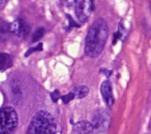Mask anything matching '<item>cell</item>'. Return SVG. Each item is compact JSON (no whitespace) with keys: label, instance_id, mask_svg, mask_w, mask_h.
Listing matches in <instances>:
<instances>
[{"label":"cell","instance_id":"obj_1","mask_svg":"<svg viewBox=\"0 0 151 134\" xmlns=\"http://www.w3.org/2000/svg\"><path fill=\"white\" fill-rule=\"evenodd\" d=\"M109 30L107 24L103 18L94 21L89 27L84 44V52L90 57L99 55L105 45Z\"/></svg>","mask_w":151,"mask_h":134},{"label":"cell","instance_id":"obj_2","mask_svg":"<svg viewBox=\"0 0 151 134\" xmlns=\"http://www.w3.org/2000/svg\"><path fill=\"white\" fill-rule=\"evenodd\" d=\"M57 123L54 117L45 110L37 112L31 119L26 134H56Z\"/></svg>","mask_w":151,"mask_h":134},{"label":"cell","instance_id":"obj_3","mask_svg":"<svg viewBox=\"0 0 151 134\" xmlns=\"http://www.w3.org/2000/svg\"><path fill=\"white\" fill-rule=\"evenodd\" d=\"M18 123V116L11 106L0 109V134H12Z\"/></svg>","mask_w":151,"mask_h":134},{"label":"cell","instance_id":"obj_4","mask_svg":"<svg viewBox=\"0 0 151 134\" xmlns=\"http://www.w3.org/2000/svg\"><path fill=\"white\" fill-rule=\"evenodd\" d=\"M110 122V116L107 113L102 110L97 111L93 116L92 126L93 133L104 132L108 128Z\"/></svg>","mask_w":151,"mask_h":134},{"label":"cell","instance_id":"obj_5","mask_svg":"<svg viewBox=\"0 0 151 134\" xmlns=\"http://www.w3.org/2000/svg\"><path fill=\"white\" fill-rule=\"evenodd\" d=\"M76 15L80 22H85L94 9V4L92 1H75Z\"/></svg>","mask_w":151,"mask_h":134},{"label":"cell","instance_id":"obj_6","mask_svg":"<svg viewBox=\"0 0 151 134\" xmlns=\"http://www.w3.org/2000/svg\"><path fill=\"white\" fill-rule=\"evenodd\" d=\"M31 30L29 25L22 19H17L10 24V32L18 37H25Z\"/></svg>","mask_w":151,"mask_h":134},{"label":"cell","instance_id":"obj_7","mask_svg":"<svg viewBox=\"0 0 151 134\" xmlns=\"http://www.w3.org/2000/svg\"><path fill=\"white\" fill-rule=\"evenodd\" d=\"M100 92L105 103L107 106H111L114 103V97L110 81L106 80L102 82L100 86Z\"/></svg>","mask_w":151,"mask_h":134},{"label":"cell","instance_id":"obj_8","mask_svg":"<svg viewBox=\"0 0 151 134\" xmlns=\"http://www.w3.org/2000/svg\"><path fill=\"white\" fill-rule=\"evenodd\" d=\"M93 131L91 123L87 120H81L74 124L72 130L73 134H88Z\"/></svg>","mask_w":151,"mask_h":134},{"label":"cell","instance_id":"obj_9","mask_svg":"<svg viewBox=\"0 0 151 134\" xmlns=\"http://www.w3.org/2000/svg\"><path fill=\"white\" fill-rule=\"evenodd\" d=\"M13 64L11 55L0 51V71L4 72L12 67Z\"/></svg>","mask_w":151,"mask_h":134},{"label":"cell","instance_id":"obj_10","mask_svg":"<svg viewBox=\"0 0 151 134\" xmlns=\"http://www.w3.org/2000/svg\"><path fill=\"white\" fill-rule=\"evenodd\" d=\"M10 24L4 22L0 25V41L3 42L7 40L10 33Z\"/></svg>","mask_w":151,"mask_h":134},{"label":"cell","instance_id":"obj_11","mask_svg":"<svg viewBox=\"0 0 151 134\" xmlns=\"http://www.w3.org/2000/svg\"><path fill=\"white\" fill-rule=\"evenodd\" d=\"M89 92L88 88L84 85L78 86L74 88L73 93L74 96L77 97L78 99H82L86 97Z\"/></svg>","mask_w":151,"mask_h":134},{"label":"cell","instance_id":"obj_12","mask_svg":"<svg viewBox=\"0 0 151 134\" xmlns=\"http://www.w3.org/2000/svg\"><path fill=\"white\" fill-rule=\"evenodd\" d=\"M44 32H45V30H44V27H40L37 28L35 30L34 33L32 34V38H31L32 41L35 43V42L38 41V40H40L42 37V36L44 34Z\"/></svg>","mask_w":151,"mask_h":134},{"label":"cell","instance_id":"obj_13","mask_svg":"<svg viewBox=\"0 0 151 134\" xmlns=\"http://www.w3.org/2000/svg\"><path fill=\"white\" fill-rule=\"evenodd\" d=\"M42 45H43L42 43H40L35 47H31L25 53V57H28L31 54H32L34 52H35V51H42V49H43Z\"/></svg>","mask_w":151,"mask_h":134},{"label":"cell","instance_id":"obj_14","mask_svg":"<svg viewBox=\"0 0 151 134\" xmlns=\"http://www.w3.org/2000/svg\"><path fill=\"white\" fill-rule=\"evenodd\" d=\"M66 17H67V18L68 19V25L67 27L68 28H70L74 27H80V24H79L78 23L76 22L70 15L66 14Z\"/></svg>","mask_w":151,"mask_h":134},{"label":"cell","instance_id":"obj_15","mask_svg":"<svg viewBox=\"0 0 151 134\" xmlns=\"http://www.w3.org/2000/svg\"><path fill=\"white\" fill-rule=\"evenodd\" d=\"M74 94L73 92H70L68 94H65V95H63L62 96H61V99L63 101V102L65 104L68 103L69 102H70L71 100H72L73 99H74Z\"/></svg>","mask_w":151,"mask_h":134},{"label":"cell","instance_id":"obj_16","mask_svg":"<svg viewBox=\"0 0 151 134\" xmlns=\"http://www.w3.org/2000/svg\"><path fill=\"white\" fill-rule=\"evenodd\" d=\"M50 96H51V100H52V102L55 103L58 101V100L60 97V91L58 90L55 89L51 93Z\"/></svg>","mask_w":151,"mask_h":134},{"label":"cell","instance_id":"obj_17","mask_svg":"<svg viewBox=\"0 0 151 134\" xmlns=\"http://www.w3.org/2000/svg\"><path fill=\"white\" fill-rule=\"evenodd\" d=\"M100 71L102 73H103L107 77H110V76L111 75V73H112V71L110 70H109V69H107V68H101Z\"/></svg>","mask_w":151,"mask_h":134}]
</instances>
